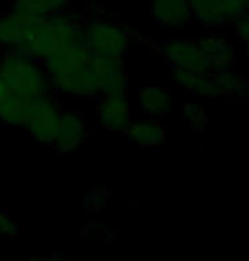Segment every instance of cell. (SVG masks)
<instances>
[{
	"instance_id": "20",
	"label": "cell",
	"mask_w": 249,
	"mask_h": 261,
	"mask_svg": "<svg viewBox=\"0 0 249 261\" xmlns=\"http://www.w3.org/2000/svg\"><path fill=\"white\" fill-rule=\"evenodd\" d=\"M193 95L197 97H205V98H217V97H222V93L219 90V87H217V83L214 80V75H204L202 76V80L199 83V87H197V90Z\"/></svg>"
},
{
	"instance_id": "22",
	"label": "cell",
	"mask_w": 249,
	"mask_h": 261,
	"mask_svg": "<svg viewBox=\"0 0 249 261\" xmlns=\"http://www.w3.org/2000/svg\"><path fill=\"white\" fill-rule=\"evenodd\" d=\"M0 236L5 238H17L19 236V226L7 212L0 211Z\"/></svg>"
},
{
	"instance_id": "13",
	"label": "cell",
	"mask_w": 249,
	"mask_h": 261,
	"mask_svg": "<svg viewBox=\"0 0 249 261\" xmlns=\"http://www.w3.org/2000/svg\"><path fill=\"white\" fill-rule=\"evenodd\" d=\"M188 5L193 17L199 19L207 29H219L226 25L215 0H188Z\"/></svg>"
},
{
	"instance_id": "25",
	"label": "cell",
	"mask_w": 249,
	"mask_h": 261,
	"mask_svg": "<svg viewBox=\"0 0 249 261\" xmlns=\"http://www.w3.org/2000/svg\"><path fill=\"white\" fill-rule=\"evenodd\" d=\"M7 93H9V88H7V85H5L2 75H0V100H2V98L7 95Z\"/></svg>"
},
{
	"instance_id": "16",
	"label": "cell",
	"mask_w": 249,
	"mask_h": 261,
	"mask_svg": "<svg viewBox=\"0 0 249 261\" xmlns=\"http://www.w3.org/2000/svg\"><path fill=\"white\" fill-rule=\"evenodd\" d=\"M126 88H127L126 68H121V70L114 71L103 82V85L100 88V95H126Z\"/></svg>"
},
{
	"instance_id": "17",
	"label": "cell",
	"mask_w": 249,
	"mask_h": 261,
	"mask_svg": "<svg viewBox=\"0 0 249 261\" xmlns=\"http://www.w3.org/2000/svg\"><path fill=\"white\" fill-rule=\"evenodd\" d=\"M204 75L205 73H195V71L185 70V68H173V73H171L176 85H178L181 90H185L188 93H195L197 87H199V83Z\"/></svg>"
},
{
	"instance_id": "9",
	"label": "cell",
	"mask_w": 249,
	"mask_h": 261,
	"mask_svg": "<svg viewBox=\"0 0 249 261\" xmlns=\"http://www.w3.org/2000/svg\"><path fill=\"white\" fill-rule=\"evenodd\" d=\"M73 0H14L9 12L20 19L46 17L54 12L66 10Z\"/></svg>"
},
{
	"instance_id": "12",
	"label": "cell",
	"mask_w": 249,
	"mask_h": 261,
	"mask_svg": "<svg viewBox=\"0 0 249 261\" xmlns=\"http://www.w3.org/2000/svg\"><path fill=\"white\" fill-rule=\"evenodd\" d=\"M139 102L148 116H164L170 111L171 97L161 87H146L139 90Z\"/></svg>"
},
{
	"instance_id": "3",
	"label": "cell",
	"mask_w": 249,
	"mask_h": 261,
	"mask_svg": "<svg viewBox=\"0 0 249 261\" xmlns=\"http://www.w3.org/2000/svg\"><path fill=\"white\" fill-rule=\"evenodd\" d=\"M85 38L95 55L124 58L127 53L129 36L127 31L119 24L95 17L85 24Z\"/></svg>"
},
{
	"instance_id": "18",
	"label": "cell",
	"mask_w": 249,
	"mask_h": 261,
	"mask_svg": "<svg viewBox=\"0 0 249 261\" xmlns=\"http://www.w3.org/2000/svg\"><path fill=\"white\" fill-rule=\"evenodd\" d=\"M199 49H200V53L202 55H205V56H214L217 53H220V51H224L229 48L231 44H227L224 39L220 38V36H214V34H210V36H204L199 43Z\"/></svg>"
},
{
	"instance_id": "8",
	"label": "cell",
	"mask_w": 249,
	"mask_h": 261,
	"mask_svg": "<svg viewBox=\"0 0 249 261\" xmlns=\"http://www.w3.org/2000/svg\"><path fill=\"white\" fill-rule=\"evenodd\" d=\"M151 17L173 28H185L193 19L188 0H151Z\"/></svg>"
},
{
	"instance_id": "19",
	"label": "cell",
	"mask_w": 249,
	"mask_h": 261,
	"mask_svg": "<svg viewBox=\"0 0 249 261\" xmlns=\"http://www.w3.org/2000/svg\"><path fill=\"white\" fill-rule=\"evenodd\" d=\"M212 75H214V80L217 83V87H219L222 97L231 95L232 90H234V87H236V82H237V78H239V75H237L234 70L215 71V73H212Z\"/></svg>"
},
{
	"instance_id": "21",
	"label": "cell",
	"mask_w": 249,
	"mask_h": 261,
	"mask_svg": "<svg viewBox=\"0 0 249 261\" xmlns=\"http://www.w3.org/2000/svg\"><path fill=\"white\" fill-rule=\"evenodd\" d=\"M108 197H110V192L105 189H92L87 194L85 205L88 211H103L107 205Z\"/></svg>"
},
{
	"instance_id": "7",
	"label": "cell",
	"mask_w": 249,
	"mask_h": 261,
	"mask_svg": "<svg viewBox=\"0 0 249 261\" xmlns=\"http://www.w3.org/2000/svg\"><path fill=\"white\" fill-rule=\"evenodd\" d=\"M97 119L102 129L124 133L131 124V109L126 95H100Z\"/></svg>"
},
{
	"instance_id": "4",
	"label": "cell",
	"mask_w": 249,
	"mask_h": 261,
	"mask_svg": "<svg viewBox=\"0 0 249 261\" xmlns=\"http://www.w3.org/2000/svg\"><path fill=\"white\" fill-rule=\"evenodd\" d=\"M51 85L54 92L65 93V95L75 97H98L100 87H98L97 76L90 65L83 63L73 68H66L54 75H51Z\"/></svg>"
},
{
	"instance_id": "23",
	"label": "cell",
	"mask_w": 249,
	"mask_h": 261,
	"mask_svg": "<svg viewBox=\"0 0 249 261\" xmlns=\"http://www.w3.org/2000/svg\"><path fill=\"white\" fill-rule=\"evenodd\" d=\"M232 25H236V34L239 36L241 43L247 44L249 43V10H244V12L234 20Z\"/></svg>"
},
{
	"instance_id": "10",
	"label": "cell",
	"mask_w": 249,
	"mask_h": 261,
	"mask_svg": "<svg viewBox=\"0 0 249 261\" xmlns=\"http://www.w3.org/2000/svg\"><path fill=\"white\" fill-rule=\"evenodd\" d=\"M124 134L134 143L146 148H159L166 143V130L159 121H141L129 124Z\"/></svg>"
},
{
	"instance_id": "14",
	"label": "cell",
	"mask_w": 249,
	"mask_h": 261,
	"mask_svg": "<svg viewBox=\"0 0 249 261\" xmlns=\"http://www.w3.org/2000/svg\"><path fill=\"white\" fill-rule=\"evenodd\" d=\"M25 19H20L12 12L0 15V44L14 46L24 33Z\"/></svg>"
},
{
	"instance_id": "5",
	"label": "cell",
	"mask_w": 249,
	"mask_h": 261,
	"mask_svg": "<svg viewBox=\"0 0 249 261\" xmlns=\"http://www.w3.org/2000/svg\"><path fill=\"white\" fill-rule=\"evenodd\" d=\"M173 68H185L195 73L210 75L212 65L205 55L200 53L199 44L195 41H168L156 48Z\"/></svg>"
},
{
	"instance_id": "26",
	"label": "cell",
	"mask_w": 249,
	"mask_h": 261,
	"mask_svg": "<svg viewBox=\"0 0 249 261\" xmlns=\"http://www.w3.org/2000/svg\"><path fill=\"white\" fill-rule=\"evenodd\" d=\"M246 46H247V51H249V43H247V44H246Z\"/></svg>"
},
{
	"instance_id": "15",
	"label": "cell",
	"mask_w": 249,
	"mask_h": 261,
	"mask_svg": "<svg viewBox=\"0 0 249 261\" xmlns=\"http://www.w3.org/2000/svg\"><path fill=\"white\" fill-rule=\"evenodd\" d=\"M181 109H183V116L186 117V121H188L190 127L193 130H204L207 124H209V117H207L204 103L190 100L183 103Z\"/></svg>"
},
{
	"instance_id": "2",
	"label": "cell",
	"mask_w": 249,
	"mask_h": 261,
	"mask_svg": "<svg viewBox=\"0 0 249 261\" xmlns=\"http://www.w3.org/2000/svg\"><path fill=\"white\" fill-rule=\"evenodd\" d=\"M60 106L53 93H43L29 102V114L24 127L43 146H53L60 126Z\"/></svg>"
},
{
	"instance_id": "24",
	"label": "cell",
	"mask_w": 249,
	"mask_h": 261,
	"mask_svg": "<svg viewBox=\"0 0 249 261\" xmlns=\"http://www.w3.org/2000/svg\"><path fill=\"white\" fill-rule=\"evenodd\" d=\"M232 97H239V98H246V100H249V80L244 76H239L236 82V87L234 90H232L231 93Z\"/></svg>"
},
{
	"instance_id": "11",
	"label": "cell",
	"mask_w": 249,
	"mask_h": 261,
	"mask_svg": "<svg viewBox=\"0 0 249 261\" xmlns=\"http://www.w3.org/2000/svg\"><path fill=\"white\" fill-rule=\"evenodd\" d=\"M29 102L31 98L9 92L0 100V122L7 126H24L29 114Z\"/></svg>"
},
{
	"instance_id": "1",
	"label": "cell",
	"mask_w": 249,
	"mask_h": 261,
	"mask_svg": "<svg viewBox=\"0 0 249 261\" xmlns=\"http://www.w3.org/2000/svg\"><path fill=\"white\" fill-rule=\"evenodd\" d=\"M0 75L10 93L34 98L43 93H53L51 78L46 70L39 66V61L15 51L0 56Z\"/></svg>"
},
{
	"instance_id": "6",
	"label": "cell",
	"mask_w": 249,
	"mask_h": 261,
	"mask_svg": "<svg viewBox=\"0 0 249 261\" xmlns=\"http://www.w3.org/2000/svg\"><path fill=\"white\" fill-rule=\"evenodd\" d=\"M87 139V124L85 119L73 109H66L60 111V126L58 134L54 138L53 148L61 154L66 153H76Z\"/></svg>"
}]
</instances>
